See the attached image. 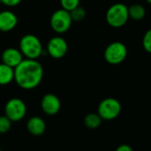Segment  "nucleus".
I'll list each match as a JSON object with an SVG mask.
<instances>
[{"instance_id": "2", "label": "nucleus", "mask_w": 151, "mask_h": 151, "mask_svg": "<svg viewBox=\"0 0 151 151\" xmlns=\"http://www.w3.org/2000/svg\"><path fill=\"white\" fill-rule=\"evenodd\" d=\"M20 51L27 59L37 60L43 52V46L37 36L28 34L20 41Z\"/></svg>"}, {"instance_id": "19", "label": "nucleus", "mask_w": 151, "mask_h": 151, "mask_svg": "<svg viewBox=\"0 0 151 151\" xmlns=\"http://www.w3.org/2000/svg\"><path fill=\"white\" fill-rule=\"evenodd\" d=\"M142 45L147 52L151 53V29H149L144 34L142 39Z\"/></svg>"}, {"instance_id": "6", "label": "nucleus", "mask_w": 151, "mask_h": 151, "mask_svg": "<svg viewBox=\"0 0 151 151\" xmlns=\"http://www.w3.org/2000/svg\"><path fill=\"white\" fill-rule=\"evenodd\" d=\"M72 19L70 16L69 12L64 10V9H59L55 11L50 20V24L53 31L59 34H62L67 32L71 24H72Z\"/></svg>"}, {"instance_id": "8", "label": "nucleus", "mask_w": 151, "mask_h": 151, "mask_svg": "<svg viewBox=\"0 0 151 151\" xmlns=\"http://www.w3.org/2000/svg\"><path fill=\"white\" fill-rule=\"evenodd\" d=\"M68 52V44L66 40L60 37L51 38L47 44V52L54 59L63 58Z\"/></svg>"}, {"instance_id": "3", "label": "nucleus", "mask_w": 151, "mask_h": 151, "mask_svg": "<svg viewBox=\"0 0 151 151\" xmlns=\"http://www.w3.org/2000/svg\"><path fill=\"white\" fill-rule=\"evenodd\" d=\"M128 19V7L122 3L114 4L108 9L106 14L107 22L113 28L123 27L127 22Z\"/></svg>"}, {"instance_id": "13", "label": "nucleus", "mask_w": 151, "mask_h": 151, "mask_svg": "<svg viewBox=\"0 0 151 151\" xmlns=\"http://www.w3.org/2000/svg\"><path fill=\"white\" fill-rule=\"evenodd\" d=\"M14 79V68L0 63V86L10 84Z\"/></svg>"}, {"instance_id": "10", "label": "nucleus", "mask_w": 151, "mask_h": 151, "mask_svg": "<svg viewBox=\"0 0 151 151\" xmlns=\"http://www.w3.org/2000/svg\"><path fill=\"white\" fill-rule=\"evenodd\" d=\"M23 55L20 50L16 48H7L2 53V62L13 68L18 66L23 60Z\"/></svg>"}, {"instance_id": "16", "label": "nucleus", "mask_w": 151, "mask_h": 151, "mask_svg": "<svg viewBox=\"0 0 151 151\" xmlns=\"http://www.w3.org/2000/svg\"><path fill=\"white\" fill-rule=\"evenodd\" d=\"M69 14H70V16H71L72 21L80 22V21H82L86 17V10L83 7H81V6H78V7H76L75 9H73L72 11H70Z\"/></svg>"}, {"instance_id": "11", "label": "nucleus", "mask_w": 151, "mask_h": 151, "mask_svg": "<svg viewBox=\"0 0 151 151\" xmlns=\"http://www.w3.org/2000/svg\"><path fill=\"white\" fill-rule=\"evenodd\" d=\"M18 19L13 12L3 11L0 13V31H11L16 27Z\"/></svg>"}, {"instance_id": "22", "label": "nucleus", "mask_w": 151, "mask_h": 151, "mask_svg": "<svg viewBox=\"0 0 151 151\" xmlns=\"http://www.w3.org/2000/svg\"><path fill=\"white\" fill-rule=\"evenodd\" d=\"M146 1H147L148 4H151V0H146Z\"/></svg>"}, {"instance_id": "7", "label": "nucleus", "mask_w": 151, "mask_h": 151, "mask_svg": "<svg viewBox=\"0 0 151 151\" xmlns=\"http://www.w3.org/2000/svg\"><path fill=\"white\" fill-rule=\"evenodd\" d=\"M27 112V108L24 101L19 98L9 100L5 107V115L12 121L18 122L22 120Z\"/></svg>"}, {"instance_id": "4", "label": "nucleus", "mask_w": 151, "mask_h": 151, "mask_svg": "<svg viewBox=\"0 0 151 151\" xmlns=\"http://www.w3.org/2000/svg\"><path fill=\"white\" fill-rule=\"evenodd\" d=\"M127 56V48L122 42H113L109 44L104 51L106 61L111 65H117L123 62Z\"/></svg>"}, {"instance_id": "9", "label": "nucleus", "mask_w": 151, "mask_h": 151, "mask_svg": "<svg viewBox=\"0 0 151 151\" xmlns=\"http://www.w3.org/2000/svg\"><path fill=\"white\" fill-rule=\"evenodd\" d=\"M41 108L45 114L49 116H53L57 114L60 109V99L55 94L47 93L42 98Z\"/></svg>"}, {"instance_id": "12", "label": "nucleus", "mask_w": 151, "mask_h": 151, "mask_svg": "<svg viewBox=\"0 0 151 151\" xmlns=\"http://www.w3.org/2000/svg\"><path fill=\"white\" fill-rule=\"evenodd\" d=\"M46 125L45 121L39 116H32L27 123L28 131L35 136L42 135L45 131Z\"/></svg>"}, {"instance_id": "24", "label": "nucleus", "mask_w": 151, "mask_h": 151, "mask_svg": "<svg viewBox=\"0 0 151 151\" xmlns=\"http://www.w3.org/2000/svg\"><path fill=\"white\" fill-rule=\"evenodd\" d=\"M0 151H1V149H0Z\"/></svg>"}, {"instance_id": "5", "label": "nucleus", "mask_w": 151, "mask_h": 151, "mask_svg": "<svg viewBox=\"0 0 151 151\" xmlns=\"http://www.w3.org/2000/svg\"><path fill=\"white\" fill-rule=\"evenodd\" d=\"M121 104L115 98H107L101 101L98 107V114L102 120H113L121 113Z\"/></svg>"}, {"instance_id": "15", "label": "nucleus", "mask_w": 151, "mask_h": 151, "mask_svg": "<svg viewBox=\"0 0 151 151\" xmlns=\"http://www.w3.org/2000/svg\"><path fill=\"white\" fill-rule=\"evenodd\" d=\"M102 122V118L100 116V115L97 113H90L88 114L84 120V123L86 127L90 129H95L98 128Z\"/></svg>"}, {"instance_id": "21", "label": "nucleus", "mask_w": 151, "mask_h": 151, "mask_svg": "<svg viewBox=\"0 0 151 151\" xmlns=\"http://www.w3.org/2000/svg\"><path fill=\"white\" fill-rule=\"evenodd\" d=\"M116 151H133L132 147L130 145L127 144H122L118 146L116 149Z\"/></svg>"}, {"instance_id": "17", "label": "nucleus", "mask_w": 151, "mask_h": 151, "mask_svg": "<svg viewBox=\"0 0 151 151\" xmlns=\"http://www.w3.org/2000/svg\"><path fill=\"white\" fill-rule=\"evenodd\" d=\"M80 0H60V5L62 9L70 12L79 6Z\"/></svg>"}, {"instance_id": "23", "label": "nucleus", "mask_w": 151, "mask_h": 151, "mask_svg": "<svg viewBox=\"0 0 151 151\" xmlns=\"http://www.w3.org/2000/svg\"><path fill=\"white\" fill-rule=\"evenodd\" d=\"M0 5H1V0H0Z\"/></svg>"}, {"instance_id": "14", "label": "nucleus", "mask_w": 151, "mask_h": 151, "mask_svg": "<svg viewBox=\"0 0 151 151\" xmlns=\"http://www.w3.org/2000/svg\"><path fill=\"white\" fill-rule=\"evenodd\" d=\"M128 14L129 18H132L135 21H140L142 20L146 15V10L141 5H132L130 7H128Z\"/></svg>"}, {"instance_id": "20", "label": "nucleus", "mask_w": 151, "mask_h": 151, "mask_svg": "<svg viewBox=\"0 0 151 151\" xmlns=\"http://www.w3.org/2000/svg\"><path fill=\"white\" fill-rule=\"evenodd\" d=\"M22 2V0H1V4L6 6H16Z\"/></svg>"}, {"instance_id": "1", "label": "nucleus", "mask_w": 151, "mask_h": 151, "mask_svg": "<svg viewBox=\"0 0 151 151\" xmlns=\"http://www.w3.org/2000/svg\"><path fill=\"white\" fill-rule=\"evenodd\" d=\"M42 65L32 59H25L14 68V79L17 85L25 90H31L39 86L43 79Z\"/></svg>"}, {"instance_id": "18", "label": "nucleus", "mask_w": 151, "mask_h": 151, "mask_svg": "<svg viewBox=\"0 0 151 151\" xmlns=\"http://www.w3.org/2000/svg\"><path fill=\"white\" fill-rule=\"evenodd\" d=\"M12 125V121L5 115L0 116V133L7 132Z\"/></svg>"}]
</instances>
